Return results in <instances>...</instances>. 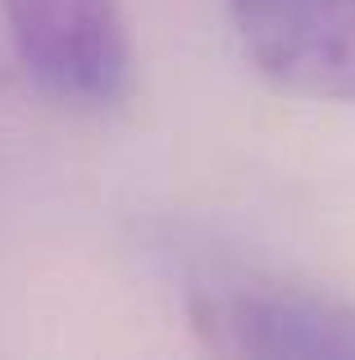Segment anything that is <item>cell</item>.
Wrapping results in <instances>:
<instances>
[{
	"label": "cell",
	"mask_w": 355,
	"mask_h": 360,
	"mask_svg": "<svg viewBox=\"0 0 355 360\" xmlns=\"http://www.w3.org/2000/svg\"><path fill=\"white\" fill-rule=\"evenodd\" d=\"M187 328L214 356L355 360V301L269 269H210L182 292Z\"/></svg>",
	"instance_id": "6da1fadb"
},
{
	"label": "cell",
	"mask_w": 355,
	"mask_h": 360,
	"mask_svg": "<svg viewBox=\"0 0 355 360\" xmlns=\"http://www.w3.org/2000/svg\"><path fill=\"white\" fill-rule=\"evenodd\" d=\"M18 69L69 110H123L137 91V46L119 0H0Z\"/></svg>",
	"instance_id": "7a4b0ae2"
},
{
	"label": "cell",
	"mask_w": 355,
	"mask_h": 360,
	"mask_svg": "<svg viewBox=\"0 0 355 360\" xmlns=\"http://www.w3.org/2000/svg\"><path fill=\"white\" fill-rule=\"evenodd\" d=\"M255 78L310 105H355V0H228Z\"/></svg>",
	"instance_id": "3957f363"
}]
</instances>
